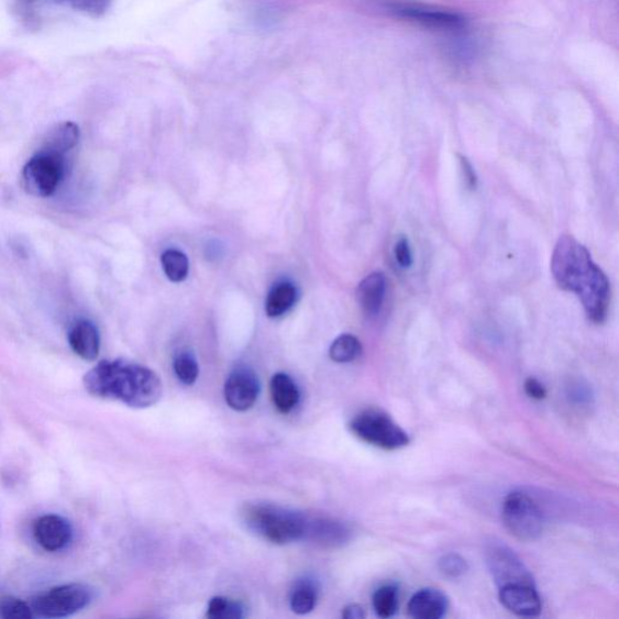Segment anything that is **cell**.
Instances as JSON below:
<instances>
[{
  "label": "cell",
  "mask_w": 619,
  "mask_h": 619,
  "mask_svg": "<svg viewBox=\"0 0 619 619\" xmlns=\"http://www.w3.org/2000/svg\"><path fill=\"white\" fill-rule=\"evenodd\" d=\"M554 280L563 289L577 295L596 323H603L610 306V283L590 258L585 246L568 235L557 241L552 256Z\"/></svg>",
  "instance_id": "cell-1"
},
{
  "label": "cell",
  "mask_w": 619,
  "mask_h": 619,
  "mask_svg": "<svg viewBox=\"0 0 619 619\" xmlns=\"http://www.w3.org/2000/svg\"><path fill=\"white\" fill-rule=\"evenodd\" d=\"M84 385L95 397L136 409L150 408L163 396V383L155 372L125 360L100 362L85 374Z\"/></svg>",
  "instance_id": "cell-2"
},
{
  "label": "cell",
  "mask_w": 619,
  "mask_h": 619,
  "mask_svg": "<svg viewBox=\"0 0 619 619\" xmlns=\"http://www.w3.org/2000/svg\"><path fill=\"white\" fill-rule=\"evenodd\" d=\"M241 519L254 535L278 545L305 540L308 524L305 515L273 504H248Z\"/></svg>",
  "instance_id": "cell-3"
},
{
  "label": "cell",
  "mask_w": 619,
  "mask_h": 619,
  "mask_svg": "<svg viewBox=\"0 0 619 619\" xmlns=\"http://www.w3.org/2000/svg\"><path fill=\"white\" fill-rule=\"evenodd\" d=\"M352 434L364 443L384 451H398L409 444L408 433L385 411L376 408L362 410L349 423Z\"/></svg>",
  "instance_id": "cell-4"
},
{
  "label": "cell",
  "mask_w": 619,
  "mask_h": 619,
  "mask_svg": "<svg viewBox=\"0 0 619 619\" xmlns=\"http://www.w3.org/2000/svg\"><path fill=\"white\" fill-rule=\"evenodd\" d=\"M502 521L512 537L523 542L541 538L544 518L540 506L526 493L507 495L502 504Z\"/></svg>",
  "instance_id": "cell-5"
},
{
  "label": "cell",
  "mask_w": 619,
  "mask_h": 619,
  "mask_svg": "<svg viewBox=\"0 0 619 619\" xmlns=\"http://www.w3.org/2000/svg\"><path fill=\"white\" fill-rule=\"evenodd\" d=\"M93 599V589L82 584L55 587L31 601L33 614L42 618H65L75 615Z\"/></svg>",
  "instance_id": "cell-6"
},
{
  "label": "cell",
  "mask_w": 619,
  "mask_h": 619,
  "mask_svg": "<svg viewBox=\"0 0 619 619\" xmlns=\"http://www.w3.org/2000/svg\"><path fill=\"white\" fill-rule=\"evenodd\" d=\"M66 157L36 152L22 169V187L31 196L48 198L66 175Z\"/></svg>",
  "instance_id": "cell-7"
},
{
  "label": "cell",
  "mask_w": 619,
  "mask_h": 619,
  "mask_svg": "<svg viewBox=\"0 0 619 619\" xmlns=\"http://www.w3.org/2000/svg\"><path fill=\"white\" fill-rule=\"evenodd\" d=\"M485 563L499 588L509 585L535 586L529 568L508 545L493 540L485 545Z\"/></svg>",
  "instance_id": "cell-8"
},
{
  "label": "cell",
  "mask_w": 619,
  "mask_h": 619,
  "mask_svg": "<svg viewBox=\"0 0 619 619\" xmlns=\"http://www.w3.org/2000/svg\"><path fill=\"white\" fill-rule=\"evenodd\" d=\"M259 394L258 376L248 368L235 369L225 382L226 405L236 411L250 410L256 405Z\"/></svg>",
  "instance_id": "cell-9"
},
{
  "label": "cell",
  "mask_w": 619,
  "mask_h": 619,
  "mask_svg": "<svg viewBox=\"0 0 619 619\" xmlns=\"http://www.w3.org/2000/svg\"><path fill=\"white\" fill-rule=\"evenodd\" d=\"M351 527L342 520L331 518L309 519L305 540L319 545L321 549H342L352 539Z\"/></svg>",
  "instance_id": "cell-10"
},
{
  "label": "cell",
  "mask_w": 619,
  "mask_h": 619,
  "mask_svg": "<svg viewBox=\"0 0 619 619\" xmlns=\"http://www.w3.org/2000/svg\"><path fill=\"white\" fill-rule=\"evenodd\" d=\"M33 537L47 552H58L67 548L73 538L69 521L57 515H46L34 521Z\"/></svg>",
  "instance_id": "cell-11"
},
{
  "label": "cell",
  "mask_w": 619,
  "mask_h": 619,
  "mask_svg": "<svg viewBox=\"0 0 619 619\" xmlns=\"http://www.w3.org/2000/svg\"><path fill=\"white\" fill-rule=\"evenodd\" d=\"M499 589L500 601L507 610L521 617H537L541 614L542 601L535 586L509 585Z\"/></svg>",
  "instance_id": "cell-12"
},
{
  "label": "cell",
  "mask_w": 619,
  "mask_h": 619,
  "mask_svg": "<svg viewBox=\"0 0 619 619\" xmlns=\"http://www.w3.org/2000/svg\"><path fill=\"white\" fill-rule=\"evenodd\" d=\"M397 12L399 16L430 29L457 30L464 27L465 24V19L455 12L419 7H404L399 8Z\"/></svg>",
  "instance_id": "cell-13"
},
{
  "label": "cell",
  "mask_w": 619,
  "mask_h": 619,
  "mask_svg": "<svg viewBox=\"0 0 619 619\" xmlns=\"http://www.w3.org/2000/svg\"><path fill=\"white\" fill-rule=\"evenodd\" d=\"M449 601L439 589H421L411 597L408 614L417 619H441L445 616Z\"/></svg>",
  "instance_id": "cell-14"
},
{
  "label": "cell",
  "mask_w": 619,
  "mask_h": 619,
  "mask_svg": "<svg viewBox=\"0 0 619 619\" xmlns=\"http://www.w3.org/2000/svg\"><path fill=\"white\" fill-rule=\"evenodd\" d=\"M68 343L75 354L85 361H95L100 355L99 331L90 321H78L70 328Z\"/></svg>",
  "instance_id": "cell-15"
},
{
  "label": "cell",
  "mask_w": 619,
  "mask_h": 619,
  "mask_svg": "<svg viewBox=\"0 0 619 619\" xmlns=\"http://www.w3.org/2000/svg\"><path fill=\"white\" fill-rule=\"evenodd\" d=\"M386 292V278L382 273H373L368 275L357 287V302L364 314L367 318H375L378 316Z\"/></svg>",
  "instance_id": "cell-16"
},
{
  "label": "cell",
  "mask_w": 619,
  "mask_h": 619,
  "mask_svg": "<svg viewBox=\"0 0 619 619\" xmlns=\"http://www.w3.org/2000/svg\"><path fill=\"white\" fill-rule=\"evenodd\" d=\"M79 139V126L66 121L47 132L38 152L66 157L67 153L77 147Z\"/></svg>",
  "instance_id": "cell-17"
},
{
  "label": "cell",
  "mask_w": 619,
  "mask_h": 619,
  "mask_svg": "<svg viewBox=\"0 0 619 619\" xmlns=\"http://www.w3.org/2000/svg\"><path fill=\"white\" fill-rule=\"evenodd\" d=\"M270 395L275 408L281 414H289L299 405L300 393L297 384L285 373H277L270 382Z\"/></svg>",
  "instance_id": "cell-18"
},
{
  "label": "cell",
  "mask_w": 619,
  "mask_h": 619,
  "mask_svg": "<svg viewBox=\"0 0 619 619\" xmlns=\"http://www.w3.org/2000/svg\"><path fill=\"white\" fill-rule=\"evenodd\" d=\"M298 289L292 284L283 283L276 285L266 298L265 312L270 319L281 318L296 306Z\"/></svg>",
  "instance_id": "cell-19"
},
{
  "label": "cell",
  "mask_w": 619,
  "mask_h": 619,
  "mask_svg": "<svg viewBox=\"0 0 619 619\" xmlns=\"http://www.w3.org/2000/svg\"><path fill=\"white\" fill-rule=\"evenodd\" d=\"M319 586L309 577L297 581L290 593V609L297 615L305 616L312 612L318 605Z\"/></svg>",
  "instance_id": "cell-20"
},
{
  "label": "cell",
  "mask_w": 619,
  "mask_h": 619,
  "mask_svg": "<svg viewBox=\"0 0 619 619\" xmlns=\"http://www.w3.org/2000/svg\"><path fill=\"white\" fill-rule=\"evenodd\" d=\"M162 264L169 281L184 283L189 274V261L184 252L167 250L163 253Z\"/></svg>",
  "instance_id": "cell-21"
},
{
  "label": "cell",
  "mask_w": 619,
  "mask_h": 619,
  "mask_svg": "<svg viewBox=\"0 0 619 619\" xmlns=\"http://www.w3.org/2000/svg\"><path fill=\"white\" fill-rule=\"evenodd\" d=\"M361 354V342L355 335L351 334L338 336L330 347V357L336 363L354 362Z\"/></svg>",
  "instance_id": "cell-22"
},
{
  "label": "cell",
  "mask_w": 619,
  "mask_h": 619,
  "mask_svg": "<svg viewBox=\"0 0 619 619\" xmlns=\"http://www.w3.org/2000/svg\"><path fill=\"white\" fill-rule=\"evenodd\" d=\"M373 608L380 618H391L398 610V588L386 585L374 593Z\"/></svg>",
  "instance_id": "cell-23"
},
{
  "label": "cell",
  "mask_w": 619,
  "mask_h": 619,
  "mask_svg": "<svg viewBox=\"0 0 619 619\" xmlns=\"http://www.w3.org/2000/svg\"><path fill=\"white\" fill-rule=\"evenodd\" d=\"M51 2L82 12V14L93 19L104 16L113 4V0H51Z\"/></svg>",
  "instance_id": "cell-24"
},
{
  "label": "cell",
  "mask_w": 619,
  "mask_h": 619,
  "mask_svg": "<svg viewBox=\"0 0 619 619\" xmlns=\"http://www.w3.org/2000/svg\"><path fill=\"white\" fill-rule=\"evenodd\" d=\"M206 616L210 619H241L245 617V608L239 601L215 597L209 603Z\"/></svg>",
  "instance_id": "cell-25"
},
{
  "label": "cell",
  "mask_w": 619,
  "mask_h": 619,
  "mask_svg": "<svg viewBox=\"0 0 619 619\" xmlns=\"http://www.w3.org/2000/svg\"><path fill=\"white\" fill-rule=\"evenodd\" d=\"M12 11L22 26L27 30L40 29V0H12Z\"/></svg>",
  "instance_id": "cell-26"
},
{
  "label": "cell",
  "mask_w": 619,
  "mask_h": 619,
  "mask_svg": "<svg viewBox=\"0 0 619 619\" xmlns=\"http://www.w3.org/2000/svg\"><path fill=\"white\" fill-rule=\"evenodd\" d=\"M175 374L181 383L191 386L197 383L199 378V364L194 356L188 352H181L174 362Z\"/></svg>",
  "instance_id": "cell-27"
},
{
  "label": "cell",
  "mask_w": 619,
  "mask_h": 619,
  "mask_svg": "<svg viewBox=\"0 0 619 619\" xmlns=\"http://www.w3.org/2000/svg\"><path fill=\"white\" fill-rule=\"evenodd\" d=\"M34 616L31 605L18 598L0 600V617L5 619H31Z\"/></svg>",
  "instance_id": "cell-28"
},
{
  "label": "cell",
  "mask_w": 619,
  "mask_h": 619,
  "mask_svg": "<svg viewBox=\"0 0 619 619\" xmlns=\"http://www.w3.org/2000/svg\"><path fill=\"white\" fill-rule=\"evenodd\" d=\"M439 568L443 576L447 578H458L468 572V564L463 556L449 553L441 557Z\"/></svg>",
  "instance_id": "cell-29"
},
{
  "label": "cell",
  "mask_w": 619,
  "mask_h": 619,
  "mask_svg": "<svg viewBox=\"0 0 619 619\" xmlns=\"http://www.w3.org/2000/svg\"><path fill=\"white\" fill-rule=\"evenodd\" d=\"M395 256L402 268H410L412 265V254L407 237H400L395 247Z\"/></svg>",
  "instance_id": "cell-30"
},
{
  "label": "cell",
  "mask_w": 619,
  "mask_h": 619,
  "mask_svg": "<svg viewBox=\"0 0 619 619\" xmlns=\"http://www.w3.org/2000/svg\"><path fill=\"white\" fill-rule=\"evenodd\" d=\"M458 159H460L461 173H463L466 187L469 190H476L478 179L475 169H473L467 157L458 155Z\"/></svg>",
  "instance_id": "cell-31"
},
{
  "label": "cell",
  "mask_w": 619,
  "mask_h": 619,
  "mask_svg": "<svg viewBox=\"0 0 619 619\" xmlns=\"http://www.w3.org/2000/svg\"><path fill=\"white\" fill-rule=\"evenodd\" d=\"M524 390L531 399L542 400L548 397V390H545L544 385L535 378H529L526 380Z\"/></svg>",
  "instance_id": "cell-32"
},
{
  "label": "cell",
  "mask_w": 619,
  "mask_h": 619,
  "mask_svg": "<svg viewBox=\"0 0 619 619\" xmlns=\"http://www.w3.org/2000/svg\"><path fill=\"white\" fill-rule=\"evenodd\" d=\"M570 398H572L573 402L577 405H588L592 399V393L588 387L584 385L576 384L572 388H570Z\"/></svg>",
  "instance_id": "cell-33"
},
{
  "label": "cell",
  "mask_w": 619,
  "mask_h": 619,
  "mask_svg": "<svg viewBox=\"0 0 619 619\" xmlns=\"http://www.w3.org/2000/svg\"><path fill=\"white\" fill-rule=\"evenodd\" d=\"M343 617L345 619H363L364 617H366V614H364L361 605L350 604L344 609Z\"/></svg>",
  "instance_id": "cell-34"
}]
</instances>
